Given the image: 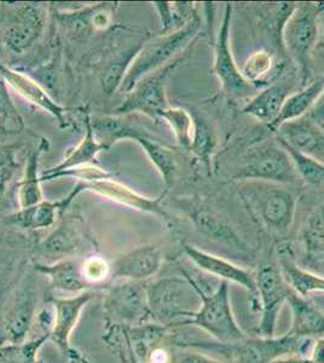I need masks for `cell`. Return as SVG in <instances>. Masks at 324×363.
<instances>
[{
	"mask_svg": "<svg viewBox=\"0 0 324 363\" xmlns=\"http://www.w3.org/2000/svg\"><path fill=\"white\" fill-rule=\"evenodd\" d=\"M160 16L162 34L183 28L197 17L194 3H154Z\"/></svg>",
	"mask_w": 324,
	"mask_h": 363,
	"instance_id": "836d02e7",
	"label": "cell"
},
{
	"mask_svg": "<svg viewBox=\"0 0 324 363\" xmlns=\"http://www.w3.org/2000/svg\"><path fill=\"white\" fill-rule=\"evenodd\" d=\"M82 235L75 220H67L41 244V251L48 256L63 258L75 253L80 248Z\"/></svg>",
	"mask_w": 324,
	"mask_h": 363,
	"instance_id": "d6a6232c",
	"label": "cell"
},
{
	"mask_svg": "<svg viewBox=\"0 0 324 363\" xmlns=\"http://www.w3.org/2000/svg\"><path fill=\"white\" fill-rule=\"evenodd\" d=\"M255 277L257 294L262 303L259 335L275 337L279 313L284 303H287L293 289L284 280L279 267L272 263L262 265Z\"/></svg>",
	"mask_w": 324,
	"mask_h": 363,
	"instance_id": "30bf717a",
	"label": "cell"
},
{
	"mask_svg": "<svg viewBox=\"0 0 324 363\" xmlns=\"http://www.w3.org/2000/svg\"><path fill=\"white\" fill-rule=\"evenodd\" d=\"M162 252L155 245H145L116 258L111 265V275L128 281L148 280L162 264Z\"/></svg>",
	"mask_w": 324,
	"mask_h": 363,
	"instance_id": "e0dca14e",
	"label": "cell"
},
{
	"mask_svg": "<svg viewBox=\"0 0 324 363\" xmlns=\"http://www.w3.org/2000/svg\"><path fill=\"white\" fill-rule=\"evenodd\" d=\"M318 34V10L315 3L296 4L284 25L282 42L286 52L296 65L301 86L313 80L312 52L316 49Z\"/></svg>",
	"mask_w": 324,
	"mask_h": 363,
	"instance_id": "8992f818",
	"label": "cell"
},
{
	"mask_svg": "<svg viewBox=\"0 0 324 363\" xmlns=\"http://www.w3.org/2000/svg\"><path fill=\"white\" fill-rule=\"evenodd\" d=\"M178 363H223L219 359H213L211 356L200 354V352H189L185 354Z\"/></svg>",
	"mask_w": 324,
	"mask_h": 363,
	"instance_id": "ee69618b",
	"label": "cell"
},
{
	"mask_svg": "<svg viewBox=\"0 0 324 363\" xmlns=\"http://www.w3.org/2000/svg\"><path fill=\"white\" fill-rule=\"evenodd\" d=\"M106 309L114 318L132 326L147 323L150 318L147 286L140 281H128L108 292Z\"/></svg>",
	"mask_w": 324,
	"mask_h": 363,
	"instance_id": "4fadbf2b",
	"label": "cell"
},
{
	"mask_svg": "<svg viewBox=\"0 0 324 363\" xmlns=\"http://www.w3.org/2000/svg\"><path fill=\"white\" fill-rule=\"evenodd\" d=\"M231 21H233V5L226 4L222 23L218 29L214 43V75L217 77L223 91L235 99L253 97L257 89L252 86L242 75L235 61L231 49Z\"/></svg>",
	"mask_w": 324,
	"mask_h": 363,
	"instance_id": "9c48e42d",
	"label": "cell"
},
{
	"mask_svg": "<svg viewBox=\"0 0 324 363\" xmlns=\"http://www.w3.org/2000/svg\"><path fill=\"white\" fill-rule=\"evenodd\" d=\"M82 272L89 284H97L111 275V265L101 257H90L82 263Z\"/></svg>",
	"mask_w": 324,
	"mask_h": 363,
	"instance_id": "60d3db41",
	"label": "cell"
},
{
	"mask_svg": "<svg viewBox=\"0 0 324 363\" xmlns=\"http://www.w3.org/2000/svg\"><path fill=\"white\" fill-rule=\"evenodd\" d=\"M313 339L298 338L286 335L281 337H255L230 344L193 342L190 347L199 349H217L234 359L236 363H271L287 356H305L311 354Z\"/></svg>",
	"mask_w": 324,
	"mask_h": 363,
	"instance_id": "5b68a950",
	"label": "cell"
},
{
	"mask_svg": "<svg viewBox=\"0 0 324 363\" xmlns=\"http://www.w3.org/2000/svg\"><path fill=\"white\" fill-rule=\"evenodd\" d=\"M161 120H164L172 128L178 145L189 150L194 131L193 114L184 108L169 106L162 113Z\"/></svg>",
	"mask_w": 324,
	"mask_h": 363,
	"instance_id": "e575fe53",
	"label": "cell"
},
{
	"mask_svg": "<svg viewBox=\"0 0 324 363\" xmlns=\"http://www.w3.org/2000/svg\"><path fill=\"white\" fill-rule=\"evenodd\" d=\"M271 363H313L310 357H305V356H287V357H282V359H276L274 362Z\"/></svg>",
	"mask_w": 324,
	"mask_h": 363,
	"instance_id": "7dc6e473",
	"label": "cell"
},
{
	"mask_svg": "<svg viewBox=\"0 0 324 363\" xmlns=\"http://www.w3.org/2000/svg\"><path fill=\"white\" fill-rule=\"evenodd\" d=\"M46 13L39 5H23L8 17L1 30V44L10 54H25L45 28Z\"/></svg>",
	"mask_w": 324,
	"mask_h": 363,
	"instance_id": "8fae6325",
	"label": "cell"
},
{
	"mask_svg": "<svg viewBox=\"0 0 324 363\" xmlns=\"http://www.w3.org/2000/svg\"><path fill=\"white\" fill-rule=\"evenodd\" d=\"M82 191H85V186L82 182L79 181L74 189L72 190L66 198L57 201L43 200L41 203L34 206L20 208V211H17L13 215L9 216L8 222L22 229L30 230L51 228Z\"/></svg>",
	"mask_w": 324,
	"mask_h": 363,
	"instance_id": "ac0fdd59",
	"label": "cell"
},
{
	"mask_svg": "<svg viewBox=\"0 0 324 363\" xmlns=\"http://www.w3.org/2000/svg\"><path fill=\"white\" fill-rule=\"evenodd\" d=\"M291 247L282 246L279 250V267L284 280L296 294L308 297L311 294H324V277L301 268L293 258Z\"/></svg>",
	"mask_w": 324,
	"mask_h": 363,
	"instance_id": "484cf974",
	"label": "cell"
},
{
	"mask_svg": "<svg viewBox=\"0 0 324 363\" xmlns=\"http://www.w3.org/2000/svg\"><path fill=\"white\" fill-rule=\"evenodd\" d=\"M82 183H84L85 190L94 191L96 194L113 200L115 203H121L123 206L131 207V208L147 212L150 215L159 216L161 219H164L166 223L171 222V217L166 212L164 206L161 205L166 191L159 198L150 199L138 194L130 186H125L121 182L116 181L111 177L99 179V181L82 182Z\"/></svg>",
	"mask_w": 324,
	"mask_h": 363,
	"instance_id": "5bb4252c",
	"label": "cell"
},
{
	"mask_svg": "<svg viewBox=\"0 0 324 363\" xmlns=\"http://www.w3.org/2000/svg\"><path fill=\"white\" fill-rule=\"evenodd\" d=\"M235 178L238 181L270 182L288 186L301 183L289 154L279 142L250 149Z\"/></svg>",
	"mask_w": 324,
	"mask_h": 363,
	"instance_id": "ba28073f",
	"label": "cell"
},
{
	"mask_svg": "<svg viewBox=\"0 0 324 363\" xmlns=\"http://www.w3.org/2000/svg\"><path fill=\"white\" fill-rule=\"evenodd\" d=\"M94 296L95 294L92 292L86 291L77 297L55 299L54 325L50 332V339L54 340L63 355H68L72 350L69 347L70 335L78 323L82 310Z\"/></svg>",
	"mask_w": 324,
	"mask_h": 363,
	"instance_id": "d6986e66",
	"label": "cell"
},
{
	"mask_svg": "<svg viewBox=\"0 0 324 363\" xmlns=\"http://www.w3.org/2000/svg\"><path fill=\"white\" fill-rule=\"evenodd\" d=\"M0 77L4 79L6 84L13 87V90L17 91L23 99H27L34 106L41 108L43 111L49 113L54 119L57 120L61 128H66L68 125L66 108L56 104L35 80L29 78L28 75L23 74L18 70L11 69L4 66H0Z\"/></svg>",
	"mask_w": 324,
	"mask_h": 363,
	"instance_id": "ffe728a7",
	"label": "cell"
},
{
	"mask_svg": "<svg viewBox=\"0 0 324 363\" xmlns=\"http://www.w3.org/2000/svg\"><path fill=\"white\" fill-rule=\"evenodd\" d=\"M183 250L186 257L196 265V268L205 272L206 274L218 277L220 281L241 286L242 289L252 294H257L255 277L247 269L241 268L240 265L234 264L233 262L224 259L222 257L212 255L210 252L200 250L194 245L184 242Z\"/></svg>",
	"mask_w": 324,
	"mask_h": 363,
	"instance_id": "9a60e30c",
	"label": "cell"
},
{
	"mask_svg": "<svg viewBox=\"0 0 324 363\" xmlns=\"http://www.w3.org/2000/svg\"><path fill=\"white\" fill-rule=\"evenodd\" d=\"M174 65L176 63L143 79L128 94V97L118 107V114L125 116L130 113H142L155 121H160L162 113L169 107L164 90V79L172 70Z\"/></svg>",
	"mask_w": 324,
	"mask_h": 363,
	"instance_id": "7c38bea8",
	"label": "cell"
},
{
	"mask_svg": "<svg viewBox=\"0 0 324 363\" xmlns=\"http://www.w3.org/2000/svg\"><path fill=\"white\" fill-rule=\"evenodd\" d=\"M308 119L312 120L315 124L318 125L320 128L324 126V92L320 96V99L317 101L315 107L306 114Z\"/></svg>",
	"mask_w": 324,
	"mask_h": 363,
	"instance_id": "7bdbcfd3",
	"label": "cell"
},
{
	"mask_svg": "<svg viewBox=\"0 0 324 363\" xmlns=\"http://www.w3.org/2000/svg\"><path fill=\"white\" fill-rule=\"evenodd\" d=\"M17 149V145H0V195L4 194L18 167Z\"/></svg>",
	"mask_w": 324,
	"mask_h": 363,
	"instance_id": "f35d334b",
	"label": "cell"
},
{
	"mask_svg": "<svg viewBox=\"0 0 324 363\" xmlns=\"http://www.w3.org/2000/svg\"><path fill=\"white\" fill-rule=\"evenodd\" d=\"M200 28L201 21L197 16L183 28L173 33L161 34L160 37L140 46L120 85V92L130 94L143 79L177 63V57L196 39Z\"/></svg>",
	"mask_w": 324,
	"mask_h": 363,
	"instance_id": "3957f363",
	"label": "cell"
},
{
	"mask_svg": "<svg viewBox=\"0 0 324 363\" xmlns=\"http://www.w3.org/2000/svg\"><path fill=\"white\" fill-rule=\"evenodd\" d=\"M147 297L150 318L171 328L183 326L201 306L197 281L186 272L149 282Z\"/></svg>",
	"mask_w": 324,
	"mask_h": 363,
	"instance_id": "7a4b0ae2",
	"label": "cell"
},
{
	"mask_svg": "<svg viewBox=\"0 0 324 363\" xmlns=\"http://www.w3.org/2000/svg\"><path fill=\"white\" fill-rule=\"evenodd\" d=\"M84 123H85L86 133H85L82 142L58 165L46 169L41 174V183L52 181L56 174L65 172L67 169H75V167H80V166L95 165L97 155L103 150L109 149L107 145H102L96 138L94 130H92V125H91V116L89 113H86Z\"/></svg>",
	"mask_w": 324,
	"mask_h": 363,
	"instance_id": "603a6c76",
	"label": "cell"
},
{
	"mask_svg": "<svg viewBox=\"0 0 324 363\" xmlns=\"http://www.w3.org/2000/svg\"><path fill=\"white\" fill-rule=\"evenodd\" d=\"M91 125L97 140L107 145L108 148H111L118 140H135L161 174L166 188L164 191L173 186L178 172L177 159L171 149L162 145L160 140L150 136L142 128L128 124L125 120L116 116H99L91 119Z\"/></svg>",
	"mask_w": 324,
	"mask_h": 363,
	"instance_id": "277c9868",
	"label": "cell"
},
{
	"mask_svg": "<svg viewBox=\"0 0 324 363\" xmlns=\"http://www.w3.org/2000/svg\"><path fill=\"white\" fill-rule=\"evenodd\" d=\"M194 131L189 152L197 160L212 171V157L217 148V133L210 121L202 116H194Z\"/></svg>",
	"mask_w": 324,
	"mask_h": 363,
	"instance_id": "1f68e13d",
	"label": "cell"
},
{
	"mask_svg": "<svg viewBox=\"0 0 324 363\" xmlns=\"http://www.w3.org/2000/svg\"><path fill=\"white\" fill-rule=\"evenodd\" d=\"M274 133L279 143L324 162L323 130L308 116L284 123Z\"/></svg>",
	"mask_w": 324,
	"mask_h": 363,
	"instance_id": "2e32d148",
	"label": "cell"
},
{
	"mask_svg": "<svg viewBox=\"0 0 324 363\" xmlns=\"http://www.w3.org/2000/svg\"><path fill=\"white\" fill-rule=\"evenodd\" d=\"M281 68L282 66L275 52L260 49L248 56L241 72L247 82L258 90L274 84L271 82L279 75Z\"/></svg>",
	"mask_w": 324,
	"mask_h": 363,
	"instance_id": "4dcf8cb0",
	"label": "cell"
},
{
	"mask_svg": "<svg viewBox=\"0 0 324 363\" xmlns=\"http://www.w3.org/2000/svg\"><path fill=\"white\" fill-rule=\"evenodd\" d=\"M324 92V73L313 79L312 82L303 86L301 90L298 91L293 95H289L286 102H284L282 112L279 118L270 128L272 133L279 125L291 121V120L299 119L306 116L312 108L315 107L317 101L320 99V96Z\"/></svg>",
	"mask_w": 324,
	"mask_h": 363,
	"instance_id": "83f0119b",
	"label": "cell"
},
{
	"mask_svg": "<svg viewBox=\"0 0 324 363\" xmlns=\"http://www.w3.org/2000/svg\"><path fill=\"white\" fill-rule=\"evenodd\" d=\"M291 311V326L288 335L298 338L316 339L324 337V311L317 308L308 297L294 291L288 297Z\"/></svg>",
	"mask_w": 324,
	"mask_h": 363,
	"instance_id": "7402d4cb",
	"label": "cell"
},
{
	"mask_svg": "<svg viewBox=\"0 0 324 363\" xmlns=\"http://www.w3.org/2000/svg\"><path fill=\"white\" fill-rule=\"evenodd\" d=\"M238 196L250 217L274 234H287L296 219L298 195L288 186L262 181H240Z\"/></svg>",
	"mask_w": 324,
	"mask_h": 363,
	"instance_id": "6da1fadb",
	"label": "cell"
},
{
	"mask_svg": "<svg viewBox=\"0 0 324 363\" xmlns=\"http://www.w3.org/2000/svg\"><path fill=\"white\" fill-rule=\"evenodd\" d=\"M0 118L15 125L16 128H22L25 126L16 104L9 92L8 84L1 77H0Z\"/></svg>",
	"mask_w": 324,
	"mask_h": 363,
	"instance_id": "ab89813d",
	"label": "cell"
},
{
	"mask_svg": "<svg viewBox=\"0 0 324 363\" xmlns=\"http://www.w3.org/2000/svg\"><path fill=\"white\" fill-rule=\"evenodd\" d=\"M301 268L324 277V203L308 216L300 233Z\"/></svg>",
	"mask_w": 324,
	"mask_h": 363,
	"instance_id": "44dd1931",
	"label": "cell"
},
{
	"mask_svg": "<svg viewBox=\"0 0 324 363\" xmlns=\"http://www.w3.org/2000/svg\"><path fill=\"white\" fill-rule=\"evenodd\" d=\"M318 10V27H320V46L324 48V3H315Z\"/></svg>",
	"mask_w": 324,
	"mask_h": 363,
	"instance_id": "bcb514c9",
	"label": "cell"
},
{
	"mask_svg": "<svg viewBox=\"0 0 324 363\" xmlns=\"http://www.w3.org/2000/svg\"><path fill=\"white\" fill-rule=\"evenodd\" d=\"M310 359L313 363H324V337L316 339L313 342Z\"/></svg>",
	"mask_w": 324,
	"mask_h": 363,
	"instance_id": "f6af8a7d",
	"label": "cell"
},
{
	"mask_svg": "<svg viewBox=\"0 0 324 363\" xmlns=\"http://www.w3.org/2000/svg\"><path fill=\"white\" fill-rule=\"evenodd\" d=\"M48 339H50V333H45L32 342L6 344L0 347V363H39L38 351Z\"/></svg>",
	"mask_w": 324,
	"mask_h": 363,
	"instance_id": "d590c367",
	"label": "cell"
},
{
	"mask_svg": "<svg viewBox=\"0 0 324 363\" xmlns=\"http://www.w3.org/2000/svg\"><path fill=\"white\" fill-rule=\"evenodd\" d=\"M49 148V140L41 138L37 148L29 154L28 160L26 164L23 177L18 186V203L20 208L34 206L44 200L41 191V179L39 176V164L40 157Z\"/></svg>",
	"mask_w": 324,
	"mask_h": 363,
	"instance_id": "f546056e",
	"label": "cell"
},
{
	"mask_svg": "<svg viewBox=\"0 0 324 363\" xmlns=\"http://www.w3.org/2000/svg\"><path fill=\"white\" fill-rule=\"evenodd\" d=\"M67 359H69V363H87L85 359L80 354H78L77 351L73 350V349L67 355Z\"/></svg>",
	"mask_w": 324,
	"mask_h": 363,
	"instance_id": "c3c4849f",
	"label": "cell"
},
{
	"mask_svg": "<svg viewBox=\"0 0 324 363\" xmlns=\"http://www.w3.org/2000/svg\"><path fill=\"white\" fill-rule=\"evenodd\" d=\"M197 285L201 297V306L183 326L199 327L216 339V342L223 344L240 342L247 338L246 333L235 318L230 299L229 282L220 281L217 289L211 294L205 292L199 282Z\"/></svg>",
	"mask_w": 324,
	"mask_h": 363,
	"instance_id": "52a82bcc",
	"label": "cell"
},
{
	"mask_svg": "<svg viewBox=\"0 0 324 363\" xmlns=\"http://www.w3.org/2000/svg\"><path fill=\"white\" fill-rule=\"evenodd\" d=\"M140 48L135 50H130L121 55L111 66H109L106 73L103 74L102 85L103 90L107 95L114 94L115 91L119 90L120 85L123 83L125 75L128 73V67L131 65L132 60L135 58Z\"/></svg>",
	"mask_w": 324,
	"mask_h": 363,
	"instance_id": "74e56055",
	"label": "cell"
},
{
	"mask_svg": "<svg viewBox=\"0 0 324 363\" xmlns=\"http://www.w3.org/2000/svg\"><path fill=\"white\" fill-rule=\"evenodd\" d=\"M75 177L79 178L80 182H94L104 179V178L111 177L107 171L101 169L97 165H85L75 169H67L65 172L56 174L54 179L61 177Z\"/></svg>",
	"mask_w": 324,
	"mask_h": 363,
	"instance_id": "b9f144b4",
	"label": "cell"
},
{
	"mask_svg": "<svg viewBox=\"0 0 324 363\" xmlns=\"http://www.w3.org/2000/svg\"><path fill=\"white\" fill-rule=\"evenodd\" d=\"M191 220L199 233L206 238L241 251L246 250L243 240L240 239L236 231L230 227L224 219L214 213L213 211L208 210L207 207H197L191 215Z\"/></svg>",
	"mask_w": 324,
	"mask_h": 363,
	"instance_id": "f1b7e54d",
	"label": "cell"
},
{
	"mask_svg": "<svg viewBox=\"0 0 324 363\" xmlns=\"http://www.w3.org/2000/svg\"><path fill=\"white\" fill-rule=\"evenodd\" d=\"M38 272L49 277L52 289L67 294H84L90 287L78 260L60 259L54 264H37Z\"/></svg>",
	"mask_w": 324,
	"mask_h": 363,
	"instance_id": "4316f807",
	"label": "cell"
},
{
	"mask_svg": "<svg viewBox=\"0 0 324 363\" xmlns=\"http://www.w3.org/2000/svg\"><path fill=\"white\" fill-rule=\"evenodd\" d=\"M279 145H282L287 150V153L289 154L301 182H305V183L312 184V186L324 184L323 161L299 153V152H296L294 149L282 145V143H279Z\"/></svg>",
	"mask_w": 324,
	"mask_h": 363,
	"instance_id": "8d00e7d4",
	"label": "cell"
},
{
	"mask_svg": "<svg viewBox=\"0 0 324 363\" xmlns=\"http://www.w3.org/2000/svg\"><path fill=\"white\" fill-rule=\"evenodd\" d=\"M288 97L289 90L287 87L281 84H271L247 101L242 109L243 114L253 116L255 119L270 128L282 112L284 102Z\"/></svg>",
	"mask_w": 324,
	"mask_h": 363,
	"instance_id": "cb8c5ba5",
	"label": "cell"
},
{
	"mask_svg": "<svg viewBox=\"0 0 324 363\" xmlns=\"http://www.w3.org/2000/svg\"><path fill=\"white\" fill-rule=\"evenodd\" d=\"M37 306V296L32 289H26L17 296L15 304L9 310L4 325V342L9 344H21L28 335L29 327L32 325Z\"/></svg>",
	"mask_w": 324,
	"mask_h": 363,
	"instance_id": "d4e9b609",
	"label": "cell"
}]
</instances>
